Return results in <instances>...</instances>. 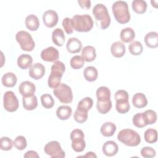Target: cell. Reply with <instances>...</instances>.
I'll return each instance as SVG.
<instances>
[{
  "instance_id": "8d00e7d4",
  "label": "cell",
  "mask_w": 158,
  "mask_h": 158,
  "mask_svg": "<svg viewBox=\"0 0 158 158\" xmlns=\"http://www.w3.org/2000/svg\"><path fill=\"white\" fill-rule=\"evenodd\" d=\"M128 49L131 54L133 56H139L142 53L143 47L139 41H135L129 44Z\"/></svg>"
},
{
  "instance_id": "5b68a950",
  "label": "cell",
  "mask_w": 158,
  "mask_h": 158,
  "mask_svg": "<svg viewBox=\"0 0 158 158\" xmlns=\"http://www.w3.org/2000/svg\"><path fill=\"white\" fill-rule=\"evenodd\" d=\"M117 139L123 144L128 146H136L141 142L140 135L131 129H123L120 130L117 135Z\"/></svg>"
},
{
  "instance_id": "7a4b0ae2",
  "label": "cell",
  "mask_w": 158,
  "mask_h": 158,
  "mask_svg": "<svg viewBox=\"0 0 158 158\" xmlns=\"http://www.w3.org/2000/svg\"><path fill=\"white\" fill-rule=\"evenodd\" d=\"M112 10L115 19L119 23L125 24L130 21V14L128 4L126 1H115L112 4Z\"/></svg>"
},
{
  "instance_id": "60d3db41",
  "label": "cell",
  "mask_w": 158,
  "mask_h": 158,
  "mask_svg": "<svg viewBox=\"0 0 158 158\" xmlns=\"http://www.w3.org/2000/svg\"><path fill=\"white\" fill-rule=\"evenodd\" d=\"M93 105V101L89 97H86L82 99L78 104L77 108L82 109L88 111L91 109Z\"/></svg>"
},
{
  "instance_id": "4fadbf2b",
  "label": "cell",
  "mask_w": 158,
  "mask_h": 158,
  "mask_svg": "<svg viewBox=\"0 0 158 158\" xmlns=\"http://www.w3.org/2000/svg\"><path fill=\"white\" fill-rule=\"evenodd\" d=\"M59 57L58 50L52 47L49 46L43 49L41 52V58L46 62H56Z\"/></svg>"
},
{
  "instance_id": "ee69618b",
  "label": "cell",
  "mask_w": 158,
  "mask_h": 158,
  "mask_svg": "<svg viewBox=\"0 0 158 158\" xmlns=\"http://www.w3.org/2000/svg\"><path fill=\"white\" fill-rule=\"evenodd\" d=\"M140 153L143 157L152 158L155 157L156 152L155 149H153L152 148L149 147V146H145L141 149Z\"/></svg>"
},
{
  "instance_id": "7bdbcfd3",
  "label": "cell",
  "mask_w": 158,
  "mask_h": 158,
  "mask_svg": "<svg viewBox=\"0 0 158 158\" xmlns=\"http://www.w3.org/2000/svg\"><path fill=\"white\" fill-rule=\"evenodd\" d=\"M14 143L11 139L7 136H3L0 140V148L3 151H9L12 149Z\"/></svg>"
},
{
  "instance_id": "484cf974",
  "label": "cell",
  "mask_w": 158,
  "mask_h": 158,
  "mask_svg": "<svg viewBox=\"0 0 158 158\" xmlns=\"http://www.w3.org/2000/svg\"><path fill=\"white\" fill-rule=\"evenodd\" d=\"M1 81L3 86L8 88H12L16 85L17 78L14 73L7 72L3 75Z\"/></svg>"
},
{
  "instance_id": "1f68e13d",
  "label": "cell",
  "mask_w": 158,
  "mask_h": 158,
  "mask_svg": "<svg viewBox=\"0 0 158 158\" xmlns=\"http://www.w3.org/2000/svg\"><path fill=\"white\" fill-rule=\"evenodd\" d=\"M96 108L99 113L102 114H107L112 108L111 100L108 99L103 101H98L96 103Z\"/></svg>"
},
{
  "instance_id": "ac0fdd59",
  "label": "cell",
  "mask_w": 158,
  "mask_h": 158,
  "mask_svg": "<svg viewBox=\"0 0 158 158\" xmlns=\"http://www.w3.org/2000/svg\"><path fill=\"white\" fill-rule=\"evenodd\" d=\"M125 46L121 41H115L110 46L112 55L117 58L122 57L125 54Z\"/></svg>"
},
{
  "instance_id": "74e56055",
  "label": "cell",
  "mask_w": 158,
  "mask_h": 158,
  "mask_svg": "<svg viewBox=\"0 0 158 158\" xmlns=\"http://www.w3.org/2000/svg\"><path fill=\"white\" fill-rule=\"evenodd\" d=\"M41 102L42 106L46 109H51L54 105V100L49 94H44L41 95Z\"/></svg>"
},
{
  "instance_id": "e575fe53",
  "label": "cell",
  "mask_w": 158,
  "mask_h": 158,
  "mask_svg": "<svg viewBox=\"0 0 158 158\" xmlns=\"http://www.w3.org/2000/svg\"><path fill=\"white\" fill-rule=\"evenodd\" d=\"M142 114H143V117L144 120V122L147 125H152L156 122L157 114L154 110L149 109L144 111Z\"/></svg>"
},
{
  "instance_id": "f35d334b",
  "label": "cell",
  "mask_w": 158,
  "mask_h": 158,
  "mask_svg": "<svg viewBox=\"0 0 158 158\" xmlns=\"http://www.w3.org/2000/svg\"><path fill=\"white\" fill-rule=\"evenodd\" d=\"M85 60L83 57L77 55L72 57L70 61V66L74 69H80L82 68L84 65Z\"/></svg>"
},
{
  "instance_id": "4dcf8cb0",
  "label": "cell",
  "mask_w": 158,
  "mask_h": 158,
  "mask_svg": "<svg viewBox=\"0 0 158 158\" xmlns=\"http://www.w3.org/2000/svg\"><path fill=\"white\" fill-rule=\"evenodd\" d=\"M131 7L138 14H144L147 9V3L143 0H134L131 2Z\"/></svg>"
},
{
  "instance_id": "f1b7e54d",
  "label": "cell",
  "mask_w": 158,
  "mask_h": 158,
  "mask_svg": "<svg viewBox=\"0 0 158 158\" xmlns=\"http://www.w3.org/2000/svg\"><path fill=\"white\" fill-rule=\"evenodd\" d=\"M135 37V31L130 27L123 28L120 31V38L122 42L128 43L132 41Z\"/></svg>"
},
{
  "instance_id": "cb8c5ba5",
  "label": "cell",
  "mask_w": 158,
  "mask_h": 158,
  "mask_svg": "<svg viewBox=\"0 0 158 158\" xmlns=\"http://www.w3.org/2000/svg\"><path fill=\"white\" fill-rule=\"evenodd\" d=\"M117 129L116 125L110 122H105L102 125L100 128V132L104 136L110 137L114 135Z\"/></svg>"
},
{
  "instance_id": "ffe728a7",
  "label": "cell",
  "mask_w": 158,
  "mask_h": 158,
  "mask_svg": "<svg viewBox=\"0 0 158 158\" xmlns=\"http://www.w3.org/2000/svg\"><path fill=\"white\" fill-rule=\"evenodd\" d=\"M32 63L33 58L29 54H21L19 56L17 59V65L19 68L23 70H25L28 68H30L32 65Z\"/></svg>"
},
{
  "instance_id": "9c48e42d",
  "label": "cell",
  "mask_w": 158,
  "mask_h": 158,
  "mask_svg": "<svg viewBox=\"0 0 158 158\" xmlns=\"http://www.w3.org/2000/svg\"><path fill=\"white\" fill-rule=\"evenodd\" d=\"M72 141V148L77 152H82L86 146L85 141L84 139L85 135L81 130L74 129L72 131L70 135Z\"/></svg>"
},
{
  "instance_id": "d4e9b609",
  "label": "cell",
  "mask_w": 158,
  "mask_h": 158,
  "mask_svg": "<svg viewBox=\"0 0 158 158\" xmlns=\"http://www.w3.org/2000/svg\"><path fill=\"white\" fill-rule=\"evenodd\" d=\"M146 45L150 48H156L158 46V34L156 31H151L144 36Z\"/></svg>"
},
{
  "instance_id": "6da1fadb",
  "label": "cell",
  "mask_w": 158,
  "mask_h": 158,
  "mask_svg": "<svg viewBox=\"0 0 158 158\" xmlns=\"http://www.w3.org/2000/svg\"><path fill=\"white\" fill-rule=\"evenodd\" d=\"M93 14L97 26L102 30L107 28L110 23V17L106 6L102 4H96L93 9Z\"/></svg>"
},
{
  "instance_id": "b9f144b4",
  "label": "cell",
  "mask_w": 158,
  "mask_h": 158,
  "mask_svg": "<svg viewBox=\"0 0 158 158\" xmlns=\"http://www.w3.org/2000/svg\"><path fill=\"white\" fill-rule=\"evenodd\" d=\"M132 122L133 124L138 128H143L147 125L144 122L142 113L136 114L132 118Z\"/></svg>"
},
{
  "instance_id": "277c9868",
  "label": "cell",
  "mask_w": 158,
  "mask_h": 158,
  "mask_svg": "<svg viewBox=\"0 0 158 158\" xmlns=\"http://www.w3.org/2000/svg\"><path fill=\"white\" fill-rule=\"evenodd\" d=\"M73 30L78 32L89 31L93 27V21L88 14L75 15L72 18Z\"/></svg>"
},
{
  "instance_id": "603a6c76",
  "label": "cell",
  "mask_w": 158,
  "mask_h": 158,
  "mask_svg": "<svg viewBox=\"0 0 158 158\" xmlns=\"http://www.w3.org/2000/svg\"><path fill=\"white\" fill-rule=\"evenodd\" d=\"M22 103L25 109L27 110H34L38 106L37 98L35 95H32L27 97L23 96Z\"/></svg>"
},
{
  "instance_id": "c3c4849f",
  "label": "cell",
  "mask_w": 158,
  "mask_h": 158,
  "mask_svg": "<svg viewBox=\"0 0 158 158\" xmlns=\"http://www.w3.org/2000/svg\"><path fill=\"white\" fill-rule=\"evenodd\" d=\"M85 157H97V156L93 152H88L85 156H83Z\"/></svg>"
},
{
  "instance_id": "5bb4252c",
  "label": "cell",
  "mask_w": 158,
  "mask_h": 158,
  "mask_svg": "<svg viewBox=\"0 0 158 158\" xmlns=\"http://www.w3.org/2000/svg\"><path fill=\"white\" fill-rule=\"evenodd\" d=\"M28 73L31 78L36 80H40L45 73V67L41 63H35L29 68Z\"/></svg>"
},
{
  "instance_id": "9a60e30c",
  "label": "cell",
  "mask_w": 158,
  "mask_h": 158,
  "mask_svg": "<svg viewBox=\"0 0 158 158\" xmlns=\"http://www.w3.org/2000/svg\"><path fill=\"white\" fill-rule=\"evenodd\" d=\"M19 93L24 97L30 96L34 95L36 91L35 85L29 81H25L22 82L19 86Z\"/></svg>"
},
{
  "instance_id": "f546056e",
  "label": "cell",
  "mask_w": 158,
  "mask_h": 158,
  "mask_svg": "<svg viewBox=\"0 0 158 158\" xmlns=\"http://www.w3.org/2000/svg\"><path fill=\"white\" fill-rule=\"evenodd\" d=\"M83 75L86 80L89 82H92L97 79L98 72L94 67L88 66L84 69Z\"/></svg>"
},
{
  "instance_id": "52a82bcc",
  "label": "cell",
  "mask_w": 158,
  "mask_h": 158,
  "mask_svg": "<svg viewBox=\"0 0 158 158\" xmlns=\"http://www.w3.org/2000/svg\"><path fill=\"white\" fill-rule=\"evenodd\" d=\"M53 93L62 103L68 104L72 102L73 94L72 89L66 84L60 83L57 88L54 89Z\"/></svg>"
},
{
  "instance_id": "d6a6232c",
  "label": "cell",
  "mask_w": 158,
  "mask_h": 158,
  "mask_svg": "<svg viewBox=\"0 0 158 158\" xmlns=\"http://www.w3.org/2000/svg\"><path fill=\"white\" fill-rule=\"evenodd\" d=\"M96 97L98 101L110 99V91L106 86H100L96 90Z\"/></svg>"
},
{
  "instance_id": "bcb514c9",
  "label": "cell",
  "mask_w": 158,
  "mask_h": 158,
  "mask_svg": "<svg viewBox=\"0 0 158 158\" xmlns=\"http://www.w3.org/2000/svg\"><path fill=\"white\" fill-rule=\"evenodd\" d=\"M78 3L82 9H89L91 7V1L89 0H78Z\"/></svg>"
},
{
  "instance_id": "30bf717a",
  "label": "cell",
  "mask_w": 158,
  "mask_h": 158,
  "mask_svg": "<svg viewBox=\"0 0 158 158\" xmlns=\"http://www.w3.org/2000/svg\"><path fill=\"white\" fill-rule=\"evenodd\" d=\"M3 106L6 110L13 112L19 108V101L13 91H6L3 96Z\"/></svg>"
},
{
  "instance_id": "7dc6e473",
  "label": "cell",
  "mask_w": 158,
  "mask_h": 158,
  "mask_svg": "<svg viewBox=\"0 0 158 158\" xmlns=\"http://www.w3.org/2000/svg\"><path fill=\"white\" fill-rule=\"evenodd\" d=\"M23 157H35V158L37 157V158H38L40 156L36 151L30 150V151H28L27 152H26L25 154H24Z\"/></svg>"
},
{
  "instance_id": "d6986e66",
  "label": "cell",
  "mask_w": 158,
  "mask_h": 158,
  "mask_svg": "<svg viewBox=\"0 0 158 158\" xmlns=\"http://www.w3.org/2000/svg\"><path fill=\"white\" fill-rule=\"evenodd\" d=\"M81 57L86 62H92L96 57L95 48L92 46H86L81 51Z\"/></svg>"
},
{
  "instance_id": "d590c367",
  "label": "cell",
  "mask_w": 158,
  "mask_h": 158,
  "mask_svg": "<svg viewBox=\"0 0 158 158\" xmlns=\"http://www.w3.org/2000/svg\"><path fill=\"white\" fill-rule=\"evenodd\" d=\"M145 141L150 144L154 143L157 140V131L154 128H149L146 130L144 134Z\"/></svg>"
},
{
  "instance_id": "ba28073f",
  "label": "cell",
  "mask_w": 158,
  "mask_h": 158,
  "mask_svg": "<svg viewBox=\"0 0 158 158\" xmlns=\"http://www.w3.org/2000/svg\"><path fill=\"white\" fill-rule=\"evenodd\" d=\"M15 39L23 51H31L35 48V41L31 35L26 31H18L15 35Z\"/></svg>"
},
{
  "instance_id": "e0dca14e",
  "label": "cell",
  "mask_w": 158,
  "mask_h": 158,
  "mask_svg": "<svg viewBox=\"0 0 158 158\" xmlns=\"http://www.w3.org/2000/svg\"><path fill=\"white\" fill-rule=\"evenodd\" d=\"M66 48L70 53H78L82 48V43L77 38H70L67 41Z\"/></svg>"
},
{
  "instance_id": "3957f363",
  "label": "cell",
  "mask_w": 158,
  "mask_h": 158,
  "mask_svg": "<svg viewBox=\"0 0 158 158\" xmlns=\"http://www.w3.org/2000/svg\"><path fill=\"white\" fill-rule=\"evenodd\" d=\"M65 70V67L62 62L59 60L54 62L48 81L49 87L54 89L60 84L61 78Z\"/></svg>"
},
{
  "instance_id": "836d02e7",
  "label": "cell",
  "mask_w": 158,
  "mask_h": 158,
  "mask_svg": "<svg viewBox=\"0 0 158 158\" xmlns=\"http://www.w3.org/2000/svg\"><path fill=\"white\" fill-rule=\"evenodd\" d=\"M88 111L82 109L77 108L74 112L73 118L79 123H83L85 122L88 119Z\"/></svg>"
},
{
  "instance_id": "2e32d148",
  "label": "cell",
  "mask_w": 158,
  "mask_h": 158,
  "mask_svg": "<svg viewBox=\"0 0 158 158\" xmlns=\"http://www.w3.org/2000/svg\"><path fill=\"white\" fill-rule=\"evenodd\" d=\"M118 151L117 144L114 141H107L102 146V152L104 155L108 157L115 156Z\"/></svg>"
},
{
  "instance_id": "8992f818",
  "label": "cell",
  "mask_w": 158,
  "mask_h": 158,
  "mask_svg": "<svg viewBox=\"0 0 158 158\" xmlns=\"http://www.w3.org/2000/svg\"><path fill=\"white\" fill-rule=\"evenodd\" d=\"M114 98L116 101V110L119 114H122L127 113L130 109V106L128 101L129 96L128 92L123 89H119L115 92Z\"/></svg>"
},
{
  "instance_id": "4316f807",
  "label": "cell",
  "mask_w": 158,
  "mask_h": 158,
  "mask_svg": "<svg viewBox=\"0 0 158 158\" xmlns=\"http://www.w3.org/2000/svg\"><path fill=\"white\" fill-rule=\"evenodd\" d=\"M26 27L30 31H36L40 27V21L37 16L33 14L28 15L25 19Z\"/></svg>"
},
{
  "instance_id": "44dd1931",
  "label": "cell",
  "mask_w": 158,
  "mask_h": 158,
  "mask_svg": "<svg viewBox=\"0 0 158 158\" xmlns=\"http://www.w3.org/2000/svg\"><path fill=\"white\" fill-rule=\"evenodd\" d=\"M65 37L62 29L57 28L54 30L52 33V42L57 46H62L65 43Z\"/></svg>"
},
{
  "instance_id": "681fc988",
  "label": "cell",
  "mask_w": 158,
  "mask_h": 158,
  "mask_svg": "<svg viewBox=\"0 0 158 158\" xmlns=\"http://www.w3.org/2000/svg\"><path fill=\"white\" fill-rule=\"evenodd\" d=\"M151 3L152 6L157 8V1H151Z\"/></svg>"
},
{
  "instance_id": "8fae6325",
  "label": "cell",
  "mask_w": 158,
  "mask_h": 158,
  "mask_svg": "<svg viewBox=\"0 0 158 158\" xmlns=\"http://www.w3.org/2000/svg\"><path fill=\"white\" fill-rule=\"evenodd\" d=\"M44 152L52 158L64 157L65 152L62 149L60 144L57 141H52L47 143L44 148Z\"/></svg>"
},
{
  "instance_id": "83f0119b",
  "label": "cell",
  "mask_w": 158,
  "mask_h": 158,
  "mask_svg": "<svg viewBox=\"0 0 158 158\" xmlns=\"http://www.w3.org/2000/svg\"><path fill=\"white\" fill-rule=\"evenodd\" d=\"M72 113V108L66 105H63L59 106L56 110L57 117L62 120H67L71 116Z\"/></svg>"
},
{
  "instance_id": "f6af8a7d",
  "label": "cell",
  "mask_w": 158,
  "mask_h": 158,
  "mask_svg": "<svg viewBox=\"0 0 158 158\" xmlns=\"http://www.w3.org/2000/svg\"><path fill=\"white\" fill-rule=\"evenodd\" d=\"M62 27L64 28L67 34H72L73 31V28L72 26V19L69 17H65L62 20Z\"/></svg>"
},
{
  "instance_id": "7c38bea8",
  "label": "cell",
  "mask_w": 158,
  "mask_h": 158,
  "mask_svg": "<svg viewBox=\"0 0 158 158\" xmlns=\"http://www.w3.org/2000/svg\"><path fill=\"white\" fill-rule=\"evenodd\" d=\"M58 15L53 10L45 11L43 15V21L44 25L48 28H52L56 26L58 22Z\"/></svg>"
},
{
  "instance_id": "ab89813d",
  "label": "cell",
  "mask_w": 158,
  "mask_h": 158,
  "mask_svg": "<svg viewBox=\"0 0 158 158\" xmlns=\"http://www.w3.org/2000/svg\"><path fill=\"white\" fill-rule=\"evenodd\" d=\"M14 146L15 148L20 151H22L25 149L27 146V142L26 138L23 136H17L14 141H13Z\"/></svg>"
},
{
  "instance_id": "7402d4cb",
  "label": "cell",
  "mask_w": 158,
  "mask_h": 158,
  "mask_svg": "<svg viewBox=\"0 0 158 158\" xmlns=\"http://www.w3.org/2000/svg\"><path fill=\"white\" fill-rule=\"evenodd\" d=\"M132 104L134 107L141 109L147 106L148 100L146 96L143 93H137L133 96Z\"/></svg>"
}]
</instances>
